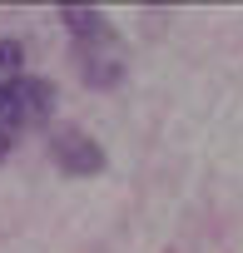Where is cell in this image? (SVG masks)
Here are the masks:
<instances>
[{"instance_id":"6da1fadb","label":"cell","mask_w":243,"mask_h":253,"mask_svg":"<svg viewBox=\"0 0 243 253\" xmlns=\"http://www.w3.org/2000/svg\"><path fill=\"white\" fill-rule=\"evenodd\" d=\"M60 20L70 25V50H75L80 80L94 84V89H114L129 70V50L119 40V30L109 25V15L89 10V5H65Z\"/></svg>"},{"instance_id":"7a4b0ae2","label":"cell","mask_w":243,"mask_h":253,"mask_svg":"<svg viewBox=\"0 0 243 253\" xmlns=\"http://www.w3.org/2000/svg\"><path fill=\"white\" fill-rule=\"evenodd\" d=\"M50 114H55V84L40 80V75H20L15 84L0 89V124H5L10 134L40 129Z\"/></svg>"},{"instance_id":"3957f363","label":"cell","mask_w":243,"mask_h":253,"mask_svg":"<svg viewBox=\"0 0 243 253\" xmlns=\"http://www.w3.org/2000/svg\"><path fill=\"white\" fill-rule=\"evenodd\" d=\"M50 159H55L70 179H89V174L104 169V149H99L84 129H75V124H65V129L50 134Z\"/></svg>"},{"instance_id":"277c9868","label":"cell","mask_w":243,"mask_h":253,"mask_svg":"<svg viewBox=\"0 0 243 253\" xmlns=\"http://www.w3.org/2000/svg\"><path fill=\"white\" fill-rule=\"evenodd\" d=\"M20 75H25V50H20L15 40H0V89L15 84Z\"/></svg>"},{"instance_id":"5b68a950","label":"cell","mask_w":243,"mask_h":253,"mask_svg":"<svg viewBox=\"0 0 243 253\" xmlns=\"http://www.w3.org/2000/svg\"><path fill=\"white\" fill-rule=\"evenodd\" d=\"M10 149H15V134H10V129H5V124H0V159H5V154H10Z\"/></svg>"}]
</instances>
